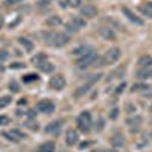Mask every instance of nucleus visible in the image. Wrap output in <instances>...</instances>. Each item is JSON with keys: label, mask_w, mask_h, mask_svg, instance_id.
<instances>
[{"label": "nucleus", "mask_w": 152, "mask_h": 152, "mask_svg": "<svg viewBox=\"0 0 152 152\" xmlns=\"http://www.w3.org/2000/svg\"><path fill=\"white\" fill-rule=\"evenodd\" d=\"M78 128L84 132H88L91 128V114L88 111H82L78 116Z\"/></svg>", "instance_id": "nucleus-3"}, {"label": "nucleus", "mask_w": 152, "mask_h": 152, "mask_svg": "<svg viewBox=\"0 0 152 152\" xmlns=\"http://www.w3.org/2000/svg\"><path fill=\"white\" fill-rule=\"evenodd\" d=\"M151 64H152V56H149V55H143V56H140V59H138V66H140L142 69H148Z\"/></svg>", "instance_id": "nucleus-18"}, {"label": "nucleus", "mask_w": 152, "mask_h": 152, "mask_svg": "<svg viewBox=\"0 0 152 152\" xmlns=\"http://www.w3.org/2000/svg\"><path fill=\"white\" fill-rule=\"evenodd\" d=\"M23 0H5V5L6 6H14V5H17V3H21Z\"/></svg>", "instance_id": "nucleus-34"}, {"label": "nucleus", "mask_w": 152, "mask_h": 152, "mask_svg": "<svg viewBox=\"0 0 152 152\" xmlns=\"http://www.w3.org/2000/svg\"><path fill=\"white\" fill-rule=\"evenodd\" d=\"M149 76H151V72H149L148 69H142L140 72L137 73V78H138V79H148Z\"/></svg>", "instance_id": "nucleus-25"}, {"label": "nucleus", "mask_w": 152, "mask_h": 152, "mask_svg": "<svg viewBox=\"0 0 152 152\" xmlns=\"http://www.w3.org/2000/svg\"><path fill=\"white\" fill-rule=\"evenodd\" d=\"M99 35L104 38V40H108V41H114L116 40V34H114V31L111 28H100L99 29Z\"/></svg>", "instance_id": "nucleus-10"}, {"label": "nucleus", "mask_w": 152, "mask_h": 152, "mask_svg": "<svg viewBox=\"0 0 152 152\" xmlns=\"http://www.w3.org/2000/svg\"><path fill=\"white\" fill-rule=\"evenodd\" d=\"M62 23V20H61V17H58V15H52V17H49L47 20H46V24L49 28H56V26H59V24Z\"/></svg>", "instance_id": "nucleus-16"}, {"label": "nucleus", "mask_w": 152, "mask_h": 152, "mask_svg": "<svg viewBox=\"0 0 152 152\" xmlns=\"http://www.w3.org/2000/svg\"><path fill=\"white\" fill-rule=\"evenodd\" d=\"M123 88H125V84L122 82V84H120V85L117 87V90H116V93H122V91H123Z\"/></svg>", "instance_id": "nucleus-38"}, {"label": "nucleus", "mask_w": 152, "mask_h": 152, "mask_svg": "<svg viewBox=\"0 0 152 152\" xmlns=\"http://www.w3.org/2000/svg\"><path fill=\"white\" fill-rule=\"evenodd\" d=\"M117 113H119V110L114 108V110L111 111V119H116V117H117Z\"/></svg>", "instance_id": "nucleus-36"}, {"label": "nucleus", "mask_w": 152, "mask_h": 152, "mask_svg": "<svg viewBox=\"0 0 152 152\" xmlns=\"http://www.w3.org/2000/svg\"><path fill=\"white\" fill-rule=\"evenodd\" d=\"M151 111H152V104H151Z\"/></svg>", "instance_id": "nucleus-45"}, {"label": "nucleus", "mask_w": 152, "mask_h": 152, "mask_svg": "<svg viewBox=\"0 0 152 152\" xmlns=\"http://www.w3.org/2000/svg\"><path fill=\"white\" fill-rule=\"evenodd\" d=\"M24 66H26V64H23V62H12L9 67L14 69V70H17V69H24Z\"/></svg>", "instance_id": "nucleus-33"}, {"label": "nucleus", "mask_w": 152, "mask_h": 152, "mask_svg": "<svg viewBox=\"0 0 152 152\" xmlns=\"http://www.w3.org/2000/svg\"><path fill=\"white\" fill-rule=\"evenodd\" d=\"M37 151L38 152H53L55 151V143L53 142H44V143H41L40 146H38Z\"/></svg>", "instance_id": "nucleus-15"}, {"label": "nucleus", "mask_w": 152, "mask_h": 152, "mask_svg": "<svg viewBox=\"0 0 152 152\" xmlns=\"http://www.w3.org/2000/svg\"><path fill=\"white\" fill-rule=\"evenodd\" d=\"M18 43L24 47V50H26V52H32L34 50V43L31 41V40H28V38H18Z\"/></svg>", "instance_id": "nucleus-17"}, {"label": "nucleus", "mask_w": 152, "mask_h": 152, "mask_svg": "<svg viewBox=\"0 0 152 152\" xmlns=\"http://www.w3.org/2000/svg\"><path fill=\"white\" fill-rule=\"evenodd\" d=\"M61 126H62V122L61 120H55V122L49 123L46 126V132L47 134H58L61 131Z\"/></svg>", "instance_id": "nucleus-14"}, {"label": "nucleus", "mask_w": 152, "mask_h": 152, "mask_svg": "<svg viewBox=\"0 0 152 152\" xmlns=\"http://www.w3.org/2000/svg\"><path fill=\"white\" fill-rule=\"evenodd\" d=\"M37 110L40 113H43V114H50V113L55 111V104L49 99H43L37 104Z\"/></svg>", "instance_id": "nucleus-6"}, {"label": "nucleus", "mask_w": 152, "mask_h": 152, "mask_svg": "<svg viewBox=\"0 0 152 152\" xmlns=\"http://www.w3.org/2000/svg\"><path fill=\"white\" fill-rule=\"evenodd\" d=\"M49 3H50V0H41V2L38 3V6H40V8H44V6H47Z\"/></svg>", "instance_id": "nucleus-35"}, {"label": "nucleus", "mask_w": 152, "mask_h": 152, "mask_svg": "<svg viewBox=\"0 0 152 152\" xmlns=\"http://www.w3.org/2000/svg\"><path fill=\"white\" fill-rule=\"evenodd\" d=\"M120 55H122L120 49L113 47V49L107 50L105 55H104L102 58H99V56H97L96 61L93 62V66H96V67H102V66H107V64H114V62H117V61H119Z\"/></svg>", "instance_id": "nucleus-1"}, {"label": "nucleus", "mask_w": 152, "mask_h": 152, "mask_svg": "<svg viewBox=\"0 0 152 152\" xmlns=\"http://www.w3.org/2000/svg\"><path fill=\"white\" fill-rule=\"evenodd\" d=\"M67 3H69V6H72V8H81L82 0H67Z\"/></svg>", "instance_id": "nucleus-29"}, {"label": "nucleus", "mask_w": 152, "mask_h": 152, "mask_svg": "<svg viewBox=\"0 0 152 152\" xmlns=\"http://www.w3.org/2000/svg\"><path fill=\"white\" fill-rule=\"evenodd\" d=\"M122 12H123V14L126 15V18H128L131 23H134V24H137V26H143V24H145V21L140 18V17H137L135 14H134V12L129 9V8H126V6H123L122 8Z\"/></svg>", "instance_id": "nucleus-8"}, {"label": "nucleus", "mask_w": 152, "mask_h": 152, "mask_svg": "<svg viewBox=\"0 0 152 152\" xmlns=\"http://www.w3.org/2000/svg\"><path fill=\"white\" fill-rule=\"evenodd\" d=\"M3 135L8 138V140H14V142H18V140H21V138L26 137L20 129H12L9 132H3Z\"/></svg>", "instance_id": "nucleus-12"}, {"label": "nucleus", "mask_w": 152, "mask_h": 152, "mask_svg": "<svg viewBox=\"0 0 152 152\" xmlns=\"http://www.w3.org/2000/svg\"><path fill=\"white\" fill-rule=\"evenodd\" d=\"M96 58H97L96 52H94V50H90L88 53L79 56V59L76 61V64H78L79 69H85V67H88V66H93V62L96 61Z\"/></svg>", "instance_id": "nucleus-4"}, {"label": "nucleus", "mask_w": 152, "mask_h": 152, "mask_svg": "<svg viewBox=\"0 0 152 152\" xmlns=\"http://www.w3.org/2000/svg\"><path fill=\"white\" fill-rule=\"evenodd\" d=\"M11 102H12V96H3V97H0V110H3L8 105H11Z\"/></svg>", "instance_id": "nucleus-23"}, {"label": "nucleus", "mask_w": 152, "mask_h": 152, "mask_svg": "<svg viewBox=\"0 0 152 152\" xmlns=\"http://www.w3.org/2000/svg\"><path fill=\"white\" fill-rule=\"evenodd\" d=\"M3 23H5V21H3V17L0 15V29H2V26H3Z\"/></svg>", "instance_id": "nucleus-43"}, {"label": "nucleus", "mask_w": 152, "mask_h": 152, "mask_svg": "<svg viewBox=\"0 0 152 152\" xmlns=\"http://www.w3.org/2000/svg\"><path fill=\"white\" fill-rule=\"evenodd\" d=\"M18 105H26V99H20L18 100Z\"/></svg>", "instance_id": "nucleus-42"}, {"label": "nucleus", "mask_w": 152, "mask_h": 152, "mask_svg": "<svg viewBox=\"0 0 152 152\" xmlns=\"http://www.w3.org/2000/svg\"><path fill=\"white\" fill-rule=\"evenodd\" d=\"M49 85H50V88H53V90H62V88L66 87L64 76H61V75L52 76V78H50V81H49Z\"/></svg>", "instance_id": "nucleus-7"}, {"label": "nucleus", "mask_w": 152, "mask_h": 152, "mask_svg": "<svg viewBox=\"0 0 152 152\" xmlns=\"http://www.w3.org/2000/svg\"><path fill=\"white\" fill-rule=\"evenodd\" d=\"M151 137H152V132H151Z\"/></svg>", "instance_id": "nucleus-46"}, {"label": "nucleus", "mask_w": 152, "mask_h": 152, "mask_svg": "<svg viewBox=\"0 0 152 152\" xmlns=\"http://www.w3.org/2000/svg\"><path fill=\"white\" fill-rule=\"evenodd\" d=\"M81 15H84L87 18H94L97 15V8L94 5H85L81 8Z\"/></svg>", "instance_id": "nucleus-9"}, {"label": "nucleus", "mask_w": 152, "mask_h": 152, "mask_svg": "<svg viewBox=\"0 0 152 152\" xmlns=\"http://www.w3.org/2000/svg\"><path fill=\"white\" fill-rule=\"evenodd\" d=\"M34 81H38V75L35 73H28V75H24L23 76V82H34Z\"/></svg>", "instance_id": "nucleus-24"}, {"label": "nucleus", "mask_w": 152, "mask_h": 152, "mask_svg": "<svg viewBox=\"0 0 152 152\" xmlns=\"http://www.w3.org/2000/svg\"><path fill=\"white\" fill-rule=\"evenodd\" d=\"M38 69H40L41 72H44V73H52V72L55 70V66L52 64V62L44 61V62H41V64L38 66Z\"/></svg>", "instance_id": "nucleus-19"}, {"label": "nucleus", "mask_w": 152, "mask_h": 152, "mask_svg": "<svg viewBox=\"0 0 152 152\" xmlns=\"http://www.w3.org/2000/svg\"><path fill=\"white\" fill-rule=\"evenodd\" d=\"M113 145L114 146H122V145H125V140H123L120 135H116V137L113 138Z\"/></svg>", "instance_id": "nucleus-28"}, {"label": "nucleus", "mask_w": 152, "mask_h": 152, "mask_svg": "<svg viewBox=\"0 0 152 152\" xmlns=\"http://www.w3.org/2000/svg\"><path fill=\"white\" fill-rule=\"evenodd\" d=\"M128 113H135V107L132 108V105H128Z\"/></svg>", "instance_id": "nucleus-41"}, {"label": "nucleus", "mask_w": 152, "mask_h": 152, "mask_svg": "<svg viewBox=\"0 0 152 152\" xmlns=\"http://www.w3.org/2000/svg\"><path fill=\"white\" fill-rule=\"evenodd\" d=\"M78 140H79L78 132H76L75 129H67V132H66V143L69 146H73V145L78 143Z\"/></svg>", "instance_id": "nucleus-11"}, {"label": "nucleus", "mask_w": 152, "mask_h": 152, "mask_svg": "<svg viewBox=\"0 0 152 152\" xmlns=\"http://www.w3.org/2000/svg\"><path fill=\"white\" fill-rule=\"evenodd\" d=\"M9 90H11L12 93H18V91H20V87H18V84H17L15 81H11V82H9Z\"/></svg>", "instance_id": "nucleus-27"}, {"label": "nucleus", "mask_w": 152, "mask_h": 152, "mask_svg": "<svg viewBox=\"0 0 152 152\" xmlns=\"http://www.w3.org/2000/svg\"><path fill=\"white\" fill-rule=\"evenodd\" d=\"M88 91V85H85V87H79V90H76L75 91V96H81V94H84V93H87Z\"/></svg>", "instance_id": "nucleus-31"}, {"label": "nucleus", "mask_w": 152, "mask_h": 152, "mask_svg": "<svg viewBox=\"0 0 152 152\" xmlns=\"http://www.w3.org/2000/svg\"><path fill=\"white\" fill-rule=\"evenodd\" d=\"M46 43L52 44L55 47H62L70 41V35L69 34H59V32H44L43 34Z\"/></svg>", "instance_id": "nucleus-2"}, {"label": "nucleus", "mask_w": 152, "mask_h": 152, "mask_svg": "<svg viewBox=\"0 0 152 152\" xmlns=\"http://www.w3.org/2000/svg\"><path fill=\"white\" fill-rule=\"evenodd\" d=\"M85 18L84 17H73L67 24H66V28H67V31L69 32H78V31H81L82 28H85Z\"/></svg>", "instance_id": "nucleus-5"}, {"label": "nucleus", "mask_w": 152, "mask_h": 152, "mask_svg": "<svg viewBox=\"0 0 152 152\" xmlns=\"http://www.w3.org/2000/svg\"><path fill=\"white\" fill-rule=\"evenodd\" d=\"M90 50H93V47H91V46H87V44H81V46L75 47V49L72 50V55H75V56H82V55L88 53V52H90Z\"/></svg>", "instance_id": "nucleus-13"}, {"label": "nucleus", "mask_w": 152, "mask_h": 152, "mask_svg": "<svg viewBox=\"0 0 152 152\" xmlns=\"http://www.w3.org/2000/svg\"><path fill=\"white\" fill-rule=\"evenodd\" d=\"M28 126H29L31 129H38V125L35 126V123H34V122H28Z\"/></svg>", "instance_id": "nucleus-37"}, {"label": "nucleus", "mask_w": 152, "mask_h": 152, "mask_svg": "<svg viewBox=\"0 0 152 152\" xmlns=\"http://www.w3.org/2000/svg\"><path fill=\"white\" fill-rule=\"evenodd\" d=\"M140 12H142V14H145L146 17L152 18V2H148L146 5H142L140 6Z\"/></svg>", "instance_id": "nucleus-20"}, {"label": "nucleus", "mask_w": 152, "mask_h": 152, "mask_svg": "<svg viewBox=\"0 0 152 152\" xmlns=\"http://www.w3.org/2000/svg\"><path fill=\"white\" fill-rule=\"evenodd\" d=\"M142 122H143L142 116H134V117L126 119V125H129V126H138V125H142Z\"/></svg>", "instance_id": "nucleus-21"}, {"label": "nucleus", "mask_w": 152, "mask_h": 152, "mask_svg": "<svg viewBox=\"0 0 152 152\" xmlns=\"http://www.w3.org/2000/svg\"><path fill=\"white\" fill-rule=\"evenodd\" d=\"M11 123V119L8 116H0V125L5 126V125H9Z\"/></svg>", "instance_id": "nucleus-32"}, {"label": "nucleus", "mask_w": 152, "mask_h": 152, "mask_svg": "<svg viewBox=\"0 0 152 152\" xmlns=\"http://www.w3.org/2000/svg\"><path fill=\"white\" fill-rule=\"evenodd\" d=\"M148 85L146 84H134L132 85V88H131V91L134 93V91H143V90H148Z\"/></svg>", "instance_id": "nucleus-26"}, {"label": "nucleus", "mask_w": 152, "mask_h": 152, "mask_svg": "<svg viewBox=\"0 0 152 152\" xmlns=\"http://www.w3.org/2000/svg\"><path fill=\"white\" fill-rule=\"evenodd\" d=\"M44 61H46V53H37L35 56H32V64L35 66H40Z\"/></svg>", "instance_id": "nucleus-22"}, {"label": "nucleus", "mask_w": 152, "mask_h": 152, "mask_svg": "<svg viewBox=\"0 0 152 152\" xmlns=\"http://www.w3.org/2000/svg\"><path fill=\"white\" fill-rule=\"evenodd\" d=\"M93 152H116V151H111V149H94Z\"/></svg>", "instance_id": "nucleus-39"}, {"label": "nucleus", "mask_w": 152, "mask_h": 152, "mask_svg": "<svg viewBox=\"0 0 152 152\" xmlns=\"http://www.w3.org/2000/svg\"><path fill=\"white\" fill-rule=\"evenodd\" d=\"M3 72H5V69H3L2 66H0V73H3Z\"/></svg>", "instance_id": "nucleus-44"}, {"label": "nucleus", "mask_w": 152, "mask_h": 152, "mask_svg": "<svg viewBox=\"0 0 152 152\" xmlns=\"http://www.w3.org/2000/svg\"><path fill=\"white\" fill-rule=\"evenodd\" d=\"M8 58H9V52H6V50H3V49H0V62L6 61Z\"/></svg>", "instance_id": "nucleus-30"}, {"label": "nucleus", "mask_w": 152, "mask_h": 152, "mask_svg": "<svg viewBox=\"0 0 152 152\" xmlns=\"http://www.w3.org/2000/svg\"><path fill=\"white\" fill-rule=\"evenodd\" d=\"M90 145H91L90 142H85V143H81V149H85L87 146H90Z\"/></svg>", "instance_id": "nucleus-40"}]
</instances>
